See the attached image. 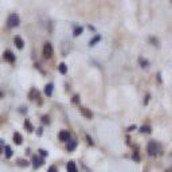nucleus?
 <instances>
[{"instance_id":"39448f33","label":"nucleus","mask_w":172,"mask_h":172,"mask_svg":"<svg viewBox=\"0 0 172 172\" xmlns=\"http://www.w3.org/2000/svg\"><path fill=\"white\" fill-rule=\"evenodd\" d=\"M4 59H6L7 62H10V63H14V62H15V55H14L11 51H6V53H4Z\"/></svg>"},{"instance_id":"6ab92c4d","label":"nucleus","mask_w":172,"mask_h":172,"mask_svg":"<svg viewBox=\"0 0 172 172\" xmlns=\"http://www.w3.org/2000/svg\"><path fill=\"white\" fill-rule=\"evenodd\" d=\"M140 63L143 67H147L148 66V61H145V59H143V58H140Z\"/></svg>"},{"instance_id":"f8f14e48","label":"nucleus","mask_w":172,"mask_h":172,"mask_svg":"<svg viewBox=\"0 0 172 172\" xmlns=\"http://www.w3.org/2000/svg\"><path fill=\"white\" fill-rule=\"evenodd\" d=\"M4 153H6L7 159H11V157H12V149H11L10 145H6V147H4Z\"/></svg>"},{"instance_id":"4be33fe9","label":"nucleus","mask_w":172,"mask_h":172,"mask_svg":"<svg viewBox=\"0 0 172 172\" xmlns=\"http://www.w3.org/2000/svg\"><path fill=\"white\" fill-rule=\"evenodd\" d=\"M39 152H41V155L42 156H47L48 153H47V151H45V149H39Z\"/></svg>"},{"instance_id":"6e6552de","label":"nucleus","mask_w":172,"mask_h":172,"mask_svg":"<svg viewBox=\"0 0 172 172\" xmlns=\"http://www.w3.org/2000/svg\"><path fill=\"white\" fill-rule=\"evenodd\" d=\"M75 147H77V141L75 140H69L67 141V151H69V152H73V151L75 149Z\"/></svg>"},{"instance_id":"393cba45","label":"nucleus","mask_w":172,"mask_h":172,"mask_svg":"<svg viewBox=\"0 0 172 172\" xmlns=\"http://www.w3.org/2000/svg\"><path fill=\"white\" fill-rule=\"evenodd\" d=\"M0 152H1V148H0Z\"/></svg>"},{"instance_id":"412c9836","label":"nucleus","mask_w":172,"mask_h":172,"mask_svg":"<svg viewBox=\"0 0 172 172\" xmlns=\"http://www.w3.org/2000/svg\"><path fill=\"white\" fill-rule=\"evenodd\" d=\"M73 102H74V104H78V102H80V97H78V96H74L73 97Z\"/></svg>"},{"instance_id":"2eb2a0df","label":"nucleus","mask_w":172,"mask_h":172,"mask_svg":"<svg viewBox=\"0 0 172 172\" xmlns=\"http://www.w3.org/2000/svg\"><path fill=\"white\" fill-rule=\"evenodd\" d=\"M59 73H62V74H66L67 73V66L65 63L59 65Z\"/></svg>"},{"instance_id":"0eeeda50","label":"nucleus","mask_w":172,"mask_h":172,"mask_svg":"<svg viewBox=\"0 0 172 172\" xmlns=\"http://www.w3.org/2000/svg\"><path fill=\"white\" fill-rule=\"evenodd\" d=\"M15 45L19 50H22V48L24 47V42H23V39L20 38V36H15Z\"/></svg>"},{"instance_id":"a878e982","label":"nucleus","mask_w":172,"mask_h":172,"mask_svg":"<svg viewBox=\"0 0 172 172\" xmlns=\"http://www.w3.org/2000/svg\"><path fill=\"white\" fill-rule=\"evenodd\" d=\"M171 1H172V0H171Z\"/></svg>"},{"instance_id":"aec40b11","label":"nucleus","mask_w":172,"mask_h":172,"mask_svg":"<svg viewBox=\"0 0 172 172\" xmlns=\"http://www.w3.org/2000/svg\"><path fill=\"white\" fill-rule=\"evenodd\" d=\"M47 172H58V168L55 166H51L50 168H48V171Z\"/></svg>"},{"instance_id":"9b49d317","label":"nucleus","mask_w":172,"mask_h":172,"mask_svg":"<svg viewBox=\"0 0 172 172\" xmlns=\"http://www.w3.org/2000/svg\"><path fill=\"white\" fill-rule=\"evenodd\" d=\"M14 141H15V144L20 145V144H22V141H23L22 134H20V133H18V132H15V133H14Z\"/></svg>"},{"instance_id":"5701e85b","label":"nucleus","mask_w":172,"mask_h":172,"mask_svg":"<svg viewBox=\"0 0 172 172\" xmlns=\"http://www.w3.org/2000/svg\"><path fill=\"white\" fill-rule=\"evenodd\" d=\"M19 161H20V163H19L20 166H24V167L27 166V163H26V160H19Z\"/></svg>"},{"instance_id":"f03ea898","label":"nucleus","mask_w":172,"mask_h":172,"mask_svg":"<svg viewBox=\"0 0 172 172\" xmlns=\"http://www.w3.org/2000/svg\"><path fill=\"white\" fill-rule=\"evenodd\" d=\"M19 23H20V19H19V16H18V14H11V15L8 16V19H7V26H8L10 28L16 27Z\"/></svg>"},{"instance_id":"423d86ee","label":"nucleus","mask_w":172,"mask_h":172,"mask_svg":"<svg viewBox=\"0 0 172 172\" xmlns=\"http://www.w3.org/2000/svg\"><path fill=\"white\" fill-rule=\"evenodd\" d=\"M42 164H43V160H42L41 157H38V156L32 157V166H34V168H39Z\"/></svg>"},{"instance_id":"7ed1b4c3","label":"nucleus","mask_w":172,"mask_h":172,"mask_svg":"<svg viewBox=\"0 0 172 172\" xmlns=\"http://www.w3.org/2000/svg\"><path fill=\"white\" fill-rule=\"evenodd\" d=\"M51 55H53V46L50 45V43H45V46H43V57L45 58H51Z\"/></svg>"},{"instance_id":"b1692460","label":"nucleus","mask_w":172,"mask_h":172,"mask_svg":"<svg viewBox=\"0 0 172 172\" xmlns=\"http://www.w3.org/2000/svg\"><path fill=\"white\" fill-rule=\"evenodd\" d=\"M86 139H87V143H89L90 145H93V141H92V139H90L89 136H86Z\"/></svg>"},{"instance_id":"4468645a","label":"nucleus","mask_w":172,"mask_h":172,"mask_svg":"<svg viewBox=\"0 0 172 172\" xmlns=\"http://www.w3.org/2000/svg\"><path fill=\"white\" fill-rule=\"evenodd\" d=\"M100 41H101V35H96V36H94V38L92 39V41H90L89 46H92V47H93V46H96V45H97V43H98Z\"/></svg>"},{"instance_id":"20e7f679","label":"nucleus","mask_w":172,"mask_h":172,"mask_svg":"<svg viewBox=\"0 0 172 172\" xmlns=\"http://www.w3.org/2000/svg\"><path fill=\"white\" fill-rule=\"evenodd\" d=\"M59 140L63 141V143H67V141L70 140V133L67 131H61L59 132Z\"/></svg>"},{"instance_id":"dca6fc26","label":"nucleus","mask_w":172,"mask_h":172,"mask_svg":"<svg viewBox=\"0 0 172 172\" xmlns=\"http://www.w3.org/2000/svg\"><path fill=\"white\" fill-rule=\"evenodd\" d=\"M140 132L141 133H151V128L147 127V125H144V127L140 128Z\"/></svg>"},{"instance_id":"1a4fd4ad","label":"nucleus","mask_w":172,"mask_h":172,"mask_svg":"<svg viewBox=\"0 0 172 172\" xmlns=\"http://www.w3.org/2000/svg\"><path fill=\"white\" fill-rule=\"evenodd\" d=\"M53 89H54V85H53V83H47L46 87H45V94L46 96L50 97L51 94H53Z\"/></svg>"},{"instance_id":"f257e3e1","label":"nucleus","mask_w":172,"mask_h":172,"mask_svg":"<svg viewBox=\"0 0 172 172\" xmlns=\"http://www.w3.org/2000/svg\"><path fill=\"white\" fill-rule=\"evenodd\" d=\"M147 149H148V155H151V156H156L157 153H159L160 148H159V144H157L156 141H149Z\"/></svg>"},{"instance_id":"ddd939ff","label":"nucleus","mask_w":172,"mask_h":172,"mask_svg":"<svg viewBox=\"0 0 172 172\" xmlns=\"http://www.w3.org/2000/svg\"><path fill=\"white\" fill-rule=\"evenodd\" d=\"M81 112H82V114L85 116L86 118H92L93 117V113L90 110H87V109H85V108H81Z\"/></svg>"},{"instance_id":"f3484780","label":"nucleus","mask_w":172,"mask_h":172,"mask_svg":"<svg viewBox=\"0 0 172 172\" xmlns=\"http://www.w3.org/2000/svg\"><path fill=\"white\" fill-rule=\"evenodd\" d=\"M82 31H83L82 27H77V28H74V36L81 35V34H82Z\"/></svg>"},{"instance_id":"a211bd4d","label":"nucleus","mask_w":172,"mask_h":172,"mask_svg":"<svg viewBox=\"0 0 172 172\" xmlns=\"http://www.w3.org/2000/svg\"><path fill=\"white\" fill-rule=\"evenodd\" d=\"M24 124H26V127H27V131H28V132H32V131H34V128L31 127V124H30L28 121H26Z\"/></svg>"},{"instance_id":"9d476101","label":"nucleus","mask_w":172,"mask_h":172,"mask_svg":"<svg viewBox=\"0 0 172 172\" xmlns=\"http://www.w3.org/2000/svg\"><path fill=\"white\" fill-rule=\"evenodd\" d=\"M66 168H67V172H77V166H75V163H74V161H69V163H67Z\"/></svg>"}]
</instances>
